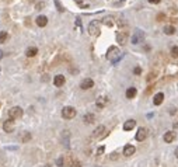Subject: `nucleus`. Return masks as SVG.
Listing matches in <instances>:
<instances>
[{"label":"nucleus","instance_id":"a878e982","mask_svg":"<svg viewBox=\"0 0 178 167\" xmlns=\"http://www.w3.org/2000/svg\"><path fill=\"white\" fill-rule=\"evenodd\" d=\"M171 56H173V58H178V47L171 48Z\"/></svg>","mask_w":178,"mask_h":167},{"label":"nucleus","instance_id":"4468645a","mask_svg":"<svg viewBox=\"0 0 178 167\" xmlns=\"http://www.w3.org/2000/svg\"><path fill=\"white\" fill-rule=\"evenodd\" d=\"M107 101H108V98L107 97H98L97 98V101H96V105H97V108H104L105 107V104H107Z\"/></svg>","mask_w":178,"mask_h":167},{"label":"nucleus","instance_id":"1a4fd4ad","mask_svg":"<svg viewBox=\"0 0 178 167\" xmlns=\"http://www.w3.org/2000/svg\"><path fill=\"white\" fill-rule=\"evenodd\" d=\"M147 136V131L145 128H139L136 132V140L137 142H142V140H145Z\"/></svg>","mask_w":178,"mask_h":167},{"label":"nucleus","instance_id":"2f4dec72","mask_svg":"<svg viewBox=\"0 0 178 167\" xmlns=\"http://www.w3.org/2000/svg\"><path fill=\"white\" fill-rule=\"evenodd\" d=\"M44 6H45V3L42 1V3H37V6H35V7H37V10H41Z\"/></svg>","mask_w":178,"mask_h":167},{"label":"nucleus","instance_id":"423d86ee","mask_svg":"<svg viewBox=\"0 0 178 167\" xmlns=\"http://www.w3.org/2000/svg\"><path fill=\"white\" fill-rule=\"evenodd\" d=\"M128 37H129V34L126 31H119L116 34V42H118L119 45H125L126 41H128Z\"/></svg>","mask_w":178,"mask_h":167},{"label":"nucleus","instance_id":"dca6fc26","mask_svg":"<svg viewBox=\"0 0 178 167\" xmlns=\"http://www.w3.org/2000/svg\"><path fill=\"white\" fill-rule=\"evenodd\" d=\"M46 24H48V19H46L45 16H39V17H37V25L38 27H45Z\"/></svg>","mask_w":178,"mask_h":167},{"label":"nucleus","instance_id":"20e7f679","mask_svg":"<svg viewBox=\"0 0 178 167\" xmlns=\"http://www.w3.org/2000/svg\"><path fill=\"white\" fill-rule=\"evenodd\" d=\"M88 34L93 35V37L100 35V23L98 21H91L88 24Z\"/></svg>","mask_w":178,"mask_h":167},{"label":"nucleus","instance_id":"4be33fe9","mask_svg":"<svg viewBox=\"0 0 178 167\" xmlns=\"http://www.w3.org/2000/svg\"><path fill=\"white\" fill-rule=\"evenodd\" d=\"M7 38H9V34H7V31H1V33H0V44L6 42V41H7Z\"/></svg>","mask_w":178,"mask_h":167},{"label":"nucleus","instance_id":"f704fd0d","mask_svg":"<svg viewBox=\"0 0 178 167\" xmlns=\"http://www.w3.org/2000/svg\"><path fill=\"white\" fill-rule=\"evenodd\" d=\"M76 24H77V25H79V27H80V28H82V21H80V20H79V19H77V21H76Z\"/></svg>","mask_w":178,"mask_h":167},{"label":"nucleus","instance_id":"b1692460","mask_svg":"<svg viewBox=\"0 0 178 167\" xmlns=\"http://www.w3.org/2000/svg\"><path fill=\"white\" fill-rule=\"evenodd\" d=\"M69 167H82V164H80V162L77 159H72L70 163H69Z\"/></svg>","mask_w":178,"mask_h":167},{"label":"nucleus","instance_id":"c85d7f7f","mask_svg":"<svg viewBox=\"0 0 178 167\" xmlns=\"http://www.w3.org/2000/svg\"><path fill=\"white\" fill-rule=\"evenodd\" d=\"M55 4H56V7H58V10H59V11H65V9H63V6H60V3H59V0H55Z\"/></svg>","mask_w":178,"mask_h":167},{"label":"nucleus","instance_id":"0eeeda50","mask_svg":"<svg viewBox=\"0 0 178 167\" xmlns=\"http://www.w3.org/2000/svg\"><path fill=\"white\" fill-rule=\"evenodd\" d=\"M3 129H4V132H7V134H11V132H14V129H16V125H14L13 119H7L3 122Z\"/></svg>","mask_w":178,"mask_h":167},{"label":"nucleus","instance_id":"9b49d317","mask_svg":"<svg viewBox=\"0 0 178 167\" xmlns=\"http://www.w3.org/2000/svg\"><path fill=\"white\" fill-rule=\"evenodd\" d=\"M163 139H164L165 143H171L174 139H175V132L174 131H170V132H165L164 136H163Z\"/></svg>","mask_w":178,"mask_h":167},{"label":"nucleus","instance_id":"ddd939ff","mask_svg":"<svg viewBox=\"0 0 178 167\" xmlns=\"http://www.w3.org/2000/svg\"><path fill=\"white\" fill-rule=\"evenodd\" d=\"M135 150H136V149H135V146H133V145H126V146L123 148V154L129 157V156H132V154L135 153Z\"/></svg>","mask_w":178,"mask_h":167},{"label":"nucleus","instance_id":"6e6552de","mask_svg":"<svg viewBox=\"0 0 178 167\" xmlns=\"http://www.w3.org/2000/svg\"><path fill=\"white\" fill-rule=\"evenodd\" d=\"M65 82H66V79H65L63 74H56L55 77H53V84H55L56 87H62L65 84Z\"/></svg>","mask_w":178,"mask_h":167},{"label":"nucleus","instance_id":"f8f14e48","mask_svg":"<svg viewBox=\"0 0 178 167\" xmlns=\"http://www.w3.org/2000/svg\"><path fill=\"white\" fill-rule=\"evenodd\" d=\"M102 132H105V126L104 125L97 126L96 131L93 132V138H96V139H98V138H102Z\"/></svg>","mask_w":178,"mask_h":167},{"label":"nucleus","instance_id":"f3484780","mask_svg":"<svg viewBox=\"0 0 178 167\" xmlns=\"http://www.w3.org/2000/svg\"><path fill=\"white\" fill-rule=\"evenodd\" d=\"M163 100H164V94H163V93H157L154 96V100H153V102H154V105H160V104L163 102Z\"/></svg>","mask_w":178,"mask_h":167},{"label":"nucleus","instance_id":"a211bd4d","mask_svg":"<svg viewBox=\"0 0 178 167\" xmlns=\"http://www.w3.org/2000/svg\"><path fill=\"white\" fill-rule=\"evenodd\" d=\"M136 87H129L126 90V98H135L136 97Z\"/></svg>","mask_w":178,"mask_h":167},{"label":"nucleus","instance_id":"393cba45","mask_svg":"<svg viewBox=\"0 0 178 167\" xmlns=\"http://www.w3.org/2000/svg\"><path fill=\"white\" fill-rule=\"evenodd\" d=\"M30 139H31V134H30V132H24L23 138H21V142H23V143H25V142H27V140H30Z\"/></svg>","mask_w":178,"mask_h":167},{"label":"nucleus","instance_id":"bb28decb","mask_svg":"<svg viewBox=\"0 0 178 167\" xmlns=\"http://www.w3.org/2000/svg\"><path fill=\"white\" fill-rule=\"evenodd\" d=\"M63 163H65V159L63 156H60L58 160H56V166H59V167H63Z\"/></svg>","mask_w":178,"mask_h":167},{"label":"nucleus","instance_id":"7ed1b4c3","mask_svg":"<svg viewBox=\"0 0 178 167\" xmlns=\"http://www.w3.org/2000/svg\"><path fill=\"white\" fill-rule=\"evenodd\" d=\"M23 108L21 107H11L9 110V118L10 119H19L23 117Z\"/></svg>","mask_w":178,"mask_h":167},{"label":"nucleus","instance_id":"473e14b6","mask_svg":"<svg viewBox=\"0 0 178 167\" xmlns=\"http://www.w3.org/2000/svg\"><path fill=\"white\" fill-rule=\"evenodd\" d=\"M161 0H149V3H151V4H159Z\"/></svg>","mask_w":178,"mask_h":167},{"label":"nucleus","instance_id":"39448f33","mask_svg":"<svg viewBox=\"0 0 178 167\" xmlns=\"http://www.w3.org/2000/svg\"><path fill=\"white\" fill-rule=\"evenodd\" d=\"M62 117H63L65 119H72L76 117V110L73 107H63L62 110Z\"/></svg>","mask_w":178,"mask_h":167},{"label":"nucleus","instance_id":"7c9ffc66","mask_svg":"<svg viewBox=\"0 0 178 167\" xmlns=\"http://www.w3.org/2000/svg\"><path fill=\"white\" fill-rule=\"evenodd\" d=\"M110 159H111V160H116V159H118V153H115V152H114V153H111Z\"/></svg>","mask_w":178,"mask_h":167},{"label":"nucleus","instance_id":"e433bc0d","mask_svg":"<svg viewBox=\"0 0 178 167\" xmlns=\"http://www.w3.org/2000/svg\"><path fill=\"white\" fill-rule=\"evenodd\" d=\"M1 58H3V51L0 49V59H1Z\"/></svg>","mask_w":178,"mask_h":167},{"label":"nucleus","instance_id":"c9c22d12","mask_svg":"<svg viewBox=\"0 0 178 167\" xmlns=\"http://www.w3.org/2000/svg\"><path fill=\"white\" fill-rule=\"evenodd\" d=\"M174 154H175V157H177V159H178V148H177V149H175V152H174Z\"/></svg>","mask_w":178,"mask_h":167},{"label":"nucleus","instance_id":"9d476101","mask_svg":"<svg viewBox=\"0 0 178 167\" xmlns=\"http://www.w3.org/2000/svg\"><path fill=\"white\" fill-rule=\"evenodd\" d=\"M93 86H94L93 79H84L82 83H80V88H82V90H88V88H91Z\"/></svg>","mask_w":178,"mask_h":167},{"label":"nucleus","instance_id":"cd10ccee","mask_svg":"<svg viewBox=\"0 0 178 167\" xmlns=\"http://www.w3.org/2000/svg\"><path fill=\"white\" fill-rule=\"evenodd\" d=\"M104 150H105V146H100V148L97 149V156H101V154L104 153Z\"/></svg>","mask_w":178,"mask_h":167},{"label":"nucleus","instance_id":"2eb2a0df","mask_svg":"<svg viewBox=\"0 0 178 167\" xmlns=\"http://www.w3.org/2000/svg\"><path fill=\"white\" fill-rule=\"evenodd\" d=\"M135 125H136V121H135V119H129V121H126V122L123 124V129H125V131H131V129L135 128Z\"/></svg>","mask_w":178,"mask_h":167},{"label":"nucleus","instance_id":"6ab92c4d","mask_svg":"<svg viewBox=\"0 0 178 167\" xmlns=\"http://www.w3.org/2000/svg\"><path fill=\"white\" fill-rule=\"evenodd\" d=\"M37 53H38V49L35 47H30L27 51H25V55H27L28 58H32V56H35Z\"/></svg>","mask_w":178,"mask_h":167},{"label":"nucleus","instance_id":"aec40b11","mask_svg":"<svg viewBox=\"0 0 178 167\" xmlns=\"http://www.w3.org/2000/svg\"><path fill=\"white\" fill-rule=\"evenodd\" d=\"M164 33L167 34V35H173V34H175V27H174V25H165Z\"/></svg>","mask_w":178,"mask_h":167},{"label":"nucleus","instance_id":"f257e3e1","mask_svg":"<svg viewBox=\"0 0 178 167\" xmlns=\"http://www.w3.org/2000/svg\"><path fill=\"white\" fill-rule=\"evenodd\" d=\"M122 58V53L119 51L118 47H110L107 51V59L111 60L112 63H118L119 59Z\"/></svg>","mask_w":178,"mask_h":167},{"label":"nucleus","instance_id":"412c9836","mask_svg":"<svg viewBox=\"0 0 178 167\" xmlns=\"http://www.w3.org/2000/svg\"><path fill=\"white\" fill-rule=\"evenodd\" d=\"M83 121H84L86 124H93V122H94V115H93V114H86V115L83 117Z\"/></svg>","mask_w":178,"mask_h":167},{"label":"nucleus","instance_id":"5701e85b","mask_svg":"<svg viewBox=\"0 0 178 167\" xmlns=\"http://www.w3.org/2000/svg\"><path fill=\"white\" fill-rule=\"evenodd\" d=\"M102 23H104L105 25H108V27H112V25H114V20H112V17H105V19L102 20Z\"/></svg>","mask_w":178,"mask_h":167},{"label":"nucleus","instance_id":"c756f323","mask_svg":"<svg viewBox=\"0 0 178 167\" xmlns=\"http://www.w3.org/2000/svg\"><path fill=\"white\" fill-rule=\"evenodd\" d=\"M133 73H135V74H140L142 73V69L137 66V68H135V69H133Z\"/></svg>","mask_w":178,"mask_h":167},{"label":"nucleus","instance_id":"72a5a7b5","mask_svg":"<svg viewBox=\"0 0 178 167\" xmlns=\"http://www.w3.org/2000/svg\"><path fill=\"white\" fill-rule=\"evenodd\" d=\"M163 19H164V14H159L157 16V21H163Z\"/></svg>","mask_w":178,"mask_h":167},{"label":"nucleus","instance_id":"f03ea898","mask_svg":"<svg viewBox=\"0 0 178 167\" xmlns=\"http://www.w3.org/2000/svg\"><path fill=\"white\" fill-rule=\"evenodd\" d=\"M131 41H132V44H135V45H136V44H142V42L145 41V31H142V30L137 28L136 31L133 33Z\"/></svg>","mask_w":178,"mask_h":167}]
</instances>
